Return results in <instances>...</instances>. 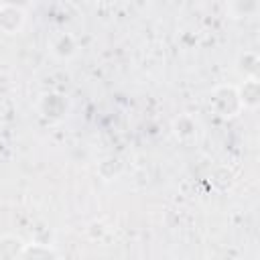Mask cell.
Segmentation results:
<instances>
[{
  "instance_id": "6da1fadb",
  "label": "cell",
  "mask_w": 260,
  "mask_h": 260,
  "mask_svg": "<svg viewBox=\"0 0 260 260\" xmlns=\"http://www.w3.org/2000/svg\"><path fill=\"white\" fill-rule=\"evenodd\" d=\"M240 93V102H242V106L246 108V106H256L258 104V83H256V79L254 77H250V79H246L244 81V89L242 91H238Z\"/></svg>"
}]
</instances>
